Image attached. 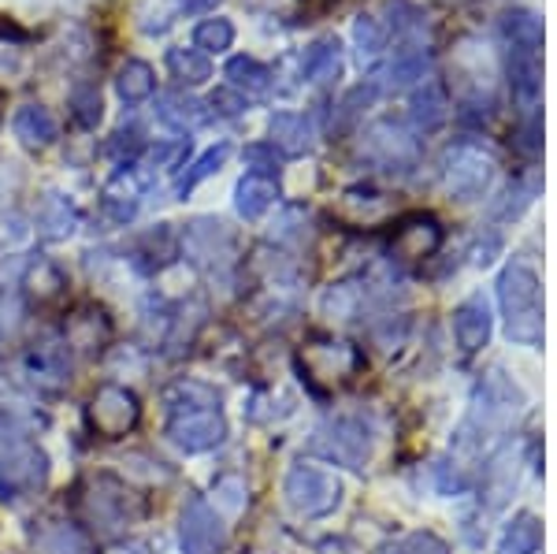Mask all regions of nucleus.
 Wrapping results in <instances>:
<instances>
[{"label":"nucleus","mask_w":557,"mask_h":554,"mask_svg":"<svg viewBox=\"0 0 557 554\" xmlns=\"http://www.w3.org/2000/svg\"><path fill=\"white\" fill-rule=\"evenodd\" d=\"M391 554H446V543L435 532H409L394 543Z\"/></svg>","instance_id":"obj_36"},{"label":"nucleus","mask_w":557,"mask_h":554,"mask_svg":"<svg viewBox=\"0 0 557 554\" xmlns=\"http://www.w3.org/2000/svg\"><path fill=\"white\" fill-rule=\"evenodd\" d=\"M178 4H183L186 12H212L220 0H178Z\"/></svg>","instance_id":"obj_45"},{"label":"nucleus","mask_w":557,"mask_h":554,"mask_svg":"<svg viewBox=\"0 0 557 554\" xmlns=\"http://www.w3.org/2000/svg\"><path fill=\"white\" fill-rule=\"evenodd\" d=\"M520 406H524V391H520L502 369L487 372L472 395L469 421H465L461 432H457V446H465V451H480L491 432H498V428H506L509 421H513V417L520 414Z\"/></svg>","instance_id":"obj_2"},{"label":"nucleus","mask_w":557,"mask_h":554,"mask_svg":"<svg viewBox=\"0 0 557 554\" xmlns=\"http://www.w3.org/2000/svg\"><path fill=\"white\" fill-rule=\"evenodd\" d=\"M30 291L38 294V298H57L60 287H64V272H60L52 261H38L30 268Z\"/></svg>","instance_id":"obj_34"},{"label":"nucleus","mask_w":557,"mask_h":554,"mask_svg":"<svg viewBox=\"0 0 557 554\" xmlns=\"http://www.w3.org/2000/svg\"><path fill=\"white\" fill-rule=\"evenodd\" d=\"M394 243H398V249L406 257H428L443 243V227L435 223V217H412L409 223H401Z\"/></svg>","instance_id":"obj_22"},{"label":"nucleus","mask_w":557,"mask_h":554,"mask_svg":"<svg viewBox=\"0 0 557 554\" xmlns=\"http://www.w3.org/2000/svg\"><path fill=\"white\" fill-rule=\"evenodd\" d=\"M12 131H15V138L23 141V146H30V149H45V146H52L57 141V115H52L45 104H23L20 112H15V120H12Z\"/></svg>","instance_id":"obj_16"},{"label":"nucleus","mask_w":557,"mask_h":554,"mask_svg":"<svg viewBox=\"0 0 557 554\" xmlns=\"http://www.w3.org/2000/svg\"><path fill=\"white\" fill-rule=\"evenodd\" d=\"M157 115L175 131H190L197 123H205V104L190 94H160L157 97Z\"/></svg>","instance_id":"obj_24"},{"label":"nucleus","mask_w":557,"mask_h":554,"mask_svg":"<svg viewBox=\"0 0 557 554\" xmlns=\"http://www.w3.org/2000/svg\"><path fill=\"white\" fill-rule=\"evenodd\" d=\"M23 421L12 414L8 406H0V451H15V446H23Z\"/></svg>","instance_id":"obj_39"},{"label":"nucleus","mask_w":557,"mask_h":554,"mask_svg":"<svg viewBox=\"0 0 557 554\" xmlns=\"http://www.w3.org/2000/svg\"><path fill=\"white\" fill-rule=\"evenodd\" d=\"M49 484V454L41 446H15L0 458V498L23 503Z\"/></svg>","instance_id":"obj_7"},{"label":"nucleus","mask_w":557,"mask_h":554,"mask_svg":"<svg viewBox=\"0 0 557 554\" xmlns=\"http://www.w3.org/2000/svg\"><path fill=\"white\" fill-rule=\"evenodd\" d=\"M435 488L443 491V495H461V491L469 488V477H465L457 461H438V466H435Z\"/></svg>","instance_id":"obj_37"},{"label":"nucleus","mask_w":557,"mask_h":554,"mask_svg":"<svg viewBox=\"0 0 557 554\" xmlns=\"http://www.w3.org/2000/svg\"><path fill=\"white\" fill-rule=\"evenodd\" d=\"M78 227V209L71 205L64 194H45L41 209H38V231L49 243H60L71 231Z\"/></svg>","instance_id":"obj_20"},{"label":"nucleus","mask_w":557,"mask_h":554,"mask_svg":"<svg viewBox=\"0 0 557 554\" xmlns=\"http://www.w3.org/2000/svg\"><path fill=\"white\" fill-rule=\"evenodd\" d=\"M215 503L227 506V514H238L242 506H246V484H242L238 477H223L220 484H215Z\"/></svg>","instance_id":"obj_38"},{"label":"nucleus","mask_w":557,"mask_h":554,"mask_svg":"<svg viewBox=\"0 0 557 554\" xmlns=\"http://www.w3.org/2000/svg\"><path fill=\"white\" fill-rule=\"evenodd\" d=\"M168 67L183 86H201L212 78V64L201 49H168Z\"/></svg>","instance_id":"obj_27"},{"label":"nucleus","mask_w":557,"mask_h":554,"mask_svg":"<svg viewBox=\"0 0 557 554\" xmlns=\"http://www.w3.org/2000/svg\"><path fill=\"white\" fill-rule=\"evenodd\" d=\"M23 372L34 387L64 391L71 383V343H60V338L34 343L30 350L23 354Z\"/></svg>","instance_id":"obj_11"},{"label":"nucleus","mask_w":557,"mask_h":554,"mask_svg":"<svg viewBox=\"0 0 557 554\" xmlns=\"http://www.w3.org/2000/svg\"><path fill=\"white\" fill-rule=\"evenodd\" d=\"M115 89H120V97L127 104L149 101L152 89H157V71H152L146 60H127V64L120 67V75H115Z\"/></svg>","instance_id":"obj_25"},{"label":"nucleus","mask_w":557,"mask_h":554,"mask_svg":"<svg viewBox=\"0 0 557 554\" xmlns=\"http://www.w3.org/2000/svg\"><path fill=\"white\" fill-rule=\"evenodd\" d=\"M123 149H127V157H134L141 149V127H138V123H131V127L115 131V138H112V146H108V153L123 157Z\"/></svg>","instance_id":"obj_40"},{"label":"nucleus","mask_w":557,"mask_h":554,"mask_svg":"<svg viewBox=\"0 0 557 554\" xmlns=\"http://www.w3.org/2000/svg\"><path fill=\"white\" fill-rule=\"evenodd\" d=\"M209 104H212V109L220 112V115H242V112L249 109V104H246V97H242L238 89H215Z\"/></svg>","instance_id":"obj_41"},{"label":"nucleus","mask_w":557,"mask_h":554,"mask_svg":"<svg viewBox=\"0 0 557 554\" xmlns=\"http://www.w3.org/2000/svg\"><path fill=\"white\" fill-rule=\"evenodd\" d=\"M409 115L420 131H435L446 120V97L435 83H428L424 89H417L409 101Z\"/></svg>","instance_id":"obj_29"},{"label":"nucleus","mask_w":557,"mask_h":554,"mask_svg":"<svg viewBox=\"0 0 557 554\" xmlns=\"http://www.w3.org/2000/svg\"><path fill=\"white\" fill-rule=\"evenodd\" d=\"M194 45L209 57V52H227L231 45H235V23L223 20V15H215V20H205L197 23L194 30Z\"/></svg>","instance_id":"obj_31"},{"label":"nucleus","mask_w":557,"mask_h":554,"mask_svg":"<svg viewBox=\"0 0 557 554\" xmlns=\"http://www.w3.org/2000/svg\"><path fill=\"white\" fill-rule=\"evenodd\" d=\"M323 309L335 312V317H349V312H354V291H349L346 283H343V287H335V291H327Z\"/></svg>","instance_id":"obj_42"},{"label":"nucleus","mask_w":557,"mask_h":554,"mask_svg":"<svg viewBox=\"0 0 557 554\" xmlns=\"http://www.w3.org/2000/svg\"><path fill=\"white\" fill-rule=\"evenodd\" d=\"M152 183V168L149 164H131V168H120L104 186V212L112 217L115 223H131L138 217V205H141V194L149 190Z\"/></svg>","instance_id":"obj_12"},{"label":"nucleus","mask_w":557,"mask_h":554,"mask_svg":"<svg viewBox=\"0 0 557 554\" xmlns=\"http://www.w3.org/2000/svg\"><path fill=\"white\" fill-rule=\"evenodd\" d=\"M178 543L183 554H223L227 551V525L215 506L205 503L201 495H190L178 517Z\"/></svg>","instance_id":"obj_8"},{"label":"nucleus","mask_w":557,"mask_h":554,"mask_svg":"<svg viewBox=\"0 0 557 554\" xmlns=\"http://www.w3.org/2000/svg\"><path fill=\"white\" fill-rule=\"evenodd\" d=\"M502 34L509 49H539L543 45V23L532 12H506L502 15Z\"/></svg>","instance_id":"obj_30"},{"label":"nucleus","mask_w":557,"mask_h":554,"mask_svg":"<svg viewBox=\"0 0 557 554\" xmlns=\"http://www.w3.org/2000/svg\"><path fill=\"white\" fill-rule=\"evenodd\" d=\"M172 414H168V435L178 451L186 454H205L215 451L227 440V421H223L220 398L201 383H178L168 398Z\"/></svg>","instance_id":"obj_1"},{"label":"nucleus","mask_w":557,"mask_h":554,"mask_svg":"<svg viewBox=\"0 0 557 554\" xmlns=\"http://www.w3.org/2000/svg\"><path fill=\"white\" fill-rule=\"evenodd\" d=\"M309 451L343 469H364V461L372 458V428L361 417H335L312 432Z\"/></svg>","instance_id":"obj_4"},{"label":"nucleus","mask_w":557,"mask_h":554,"mask_svg":"<svg viewBox=\"0 0 557 554\" xmlns=\"http://www.w3.org/2000/svg\"><path fill=\"white\" fill-rule=\"evenodd\" d=\"M141 417L138 395L120 383H104L94 398H89V424H94L97 435L104 440H123Z\"/></svg>","instance_id":"obj_9"},{"label":"nucleus","mask_w":557,"mask_h":554,"mask_svg":"<svg viewBox=\"0 0 557 554\" xmlns=\"http://www.w3.org/2000/svg\"><path fill=\"white\" fill-rule=\"evenodd\" d=\"M491 178H494L491 157H483L480 149H472V146H461L457 153H450V160H446V186H450V194L457 201L483 198Z\"/></svg>","instance_id":"obj_13"},{"label":"nucleus","mask_w":557,"mask_h":554,"mask_svg":"<svg viewBox=\"0 0 557 554\" xmlns=\"http://www.w3.org/2000/svg\"><path fill=\"white\" fill-rule=\"evenodd\" d=\"M375 94H380V89H375L372 83H361V86L349 89V94L343 97V104H338V123H343V127H349V123H354L357 115H361V109H368V104L375 101Z\"/></svg>","instance_id":"obj_35"},{"label":"nucleus","mask_w":557,"mask_h":554,"mask_svg":"<svg viewBox=\"0 0 557 554\" xmlns=\"http://www.w3.org/2000/svg\"><path fill=\"white\" fill-rule=\"evenodd\" d=\"M491 309H487V301L483 298H469V301H461V306L454 309V338H457V346H461L465 354H475V350H483L487 346V338H491Z\"/></svg>","instance_id":"obj_14"},{"label":"nucleus","mask_w":557,"mask_h":554,"mask_svg":"<svg viewBox=\"0 0 557 554\" xmlns=\"http://www.w3.org/2000/svg\"><path fill=\"white\" fill-rule=\"evenodd\" d=\"M498 306L506 320V335L520 346L543 343V298H539V275L528 264H509L498 275Z\"/></svg>","instance_id":"obj_3"},{"label":"nucleus","mask_w":557,"mask_h":554,"mask_svg":"<svg viewBox=\"0 0 557 554\" xmlns=\"http://www.w3.org/2000/svg\"><path fill=\"white\" fill-rule=\"evenodd\" d=\"M268 131H272V146L283 149L286 157H301L312 149V123L305 120L298 112H275L272 123H268Z\"/></svg>","instance_id":"obj_17"},{"label":"nucleus","mask_w":557,"mask_h":554,"mask_svg":"<svg viewBox=\"0 0 557 554\" xmlns=\"http://www.w3.org/2000/svg\"><path fill=\"white\" fill-rule=\"evenodd\" d=\"M354 38H357L361 57H375V52H383V45H386V26L375 20V15H361L354 26Z\"/></svg>","instance_id":"obj_33"},{"label":"nucleus","mask_w":557,"mask_h":554,"mask_svg":"<svg viewBox=\"0 0 557 554\" xmlns=\"http://www.w3.org/2000/svg\"><path fill=\"white\" fill-rule=\"evenodd\" d=\"M278 201V183L272 175H264V172H246L238 178V186H235V209H238V217H246V220H260L268 209Z\"/></svg>","instance_id":"obj_15"},{"label":"nucleus","mask_w":557,"mask_h":554,"mask_svg":"<svg viewBox=\"0 0 557 554\" xmlns=\"http://www.w3.org/2000/svg\"><path fill=\"white\" fill-rule=\"evenodd\" d=\"M86 517L94 521V529H101L104 535H115L131 525V491L120 484L115 477H97L89 484L86 495Z\"/></svg>","instance_id":"obj_10"},{"label":"nucleus","mask_w":557,"mask_h":554,"mask_svg":"<svg viewBox=\"0 0 557 554\" xmlns=\"http://www.w3.org/2000/svg\"><path fill=\"white\" fill-rule=\"evenodd\" d=\"M283 495H286V503H290V510L301 517H327L343 506V484H338L327 469L309 466V461L290 466Z\"/></svg>","instance_id":"obj_5"},{"label":"nucleus","mask_w":557,"mask_h":554,"mask_svg":"<svg viewBox=\"0 0 557 554\" xmlns=\"http://www.w3.org/2000/svg\"><path fill=\"white\" fill-rule=\"evenodd\" d=\"M539 49H509V83H513V94L520 97H535L539 94Z\"/></svg>","instance_id":"obj_28"},{"label":"nucleus","mask_w":557,"mask_h":554,"mask_svg":"<svg viewBox=\"0 0 557 554\" xmlns=\"http://www.w3.org/2000/svg\"><path fill=\"white\" fill-rule=\"evenodd\" d=\"M227 157H231V146H227V141H220V146L205 149V153L197 157L194 164L175 178V194H178V198H186V194H190L197 183H205V178H209V175L220 172V168L227 164Z\"/></svg>","instance_id":"obj_26"},{"label":"nucleus","mask_w":557,"mask_h":554,"mask_svg":"<svg viewBox=\"0 0 557 554\" xmlns=\"http://www.w3.org/2000/svg\"><path fill=\"white\" fill-rule=\"evenodd\" d=\"M223 75L231 78V89H238V94L264 97L268 89H272V71L253 57H231L227 67H223Z\"/></svg>","instance_id":"obj_23"},{"label":"nucleus","mask_w":557,"mask_h":554,"mask_svg":"<svg viewBox=\"0 0 557 554\" xmlns=\"http://www.w3.org/2000/svg\"><path fill=\"white\" fill-rule=\"evenodd\" d=\"M183 254L194 268H201L205 275H215L235 261V238H231L227 223L215 217H197L186 223L183 231Z\"/></svg>","instance_id":"obj_6"},{"label":"nucleus","mask_w":557,"mask_h":554,"mask_svg":"<svg viewBox=\"0 0 557 554\" xmlns=\"http://www.w3.org/2000/svg\"><path fill=\"white\" fill-rule=\"evenodd\" d=\"M67 104H71V112H75V120L83 123L86 131H94L97 123H101V115H104L101 89H97L94 83H83V86H75V89H71Z\"/></svg>","instance_id":"obj_32"},{"label":"nucleus","mask_w":557,"mask_h":554,"mask_svg":"<svg viewBox=\"0 0 557 554\" xmlns=\"http://www.w3.org/2000/svg\"><path fill=\"white\" fill-rule=\"evenodd\" d=\"M539 547H543V521L528 510L513 514V521L498 535V554H539Z\"/></svg>","instance_id":"obj_19"},{"label":"nucleus","mask_w":557,"mask_h":554,"mask_svg":"<svg viewBox=\"0 0 557 554\" xmlns=\"http://www.w3.org/2000/svg\"><path fill=\"white\" fill-rule=\"evenodd\" d=\"M343 71V45L338 38H320L309 45V52L301 57V75L309 83H331Z\"/></svg>","instance_id":"obj_21"},{"label":"nucleus","mask_w":557,"mask_h":554,"mask_svg":"<svg viewBox=\"0 0 557 554\" xmlns=\"http://www.w3.org/2000/svg\"><path fill=\"white\" fill-rule=\"evenodd\" d=\"M15 306H4V301H0V343H4V335L12 332V324H15Z\"/></svg>","instance_id":"obj_44"},{"label":"nucleus","mask_w":557,"mask_h":554,"mask_svg":"<svg viewBox=\"0 0 557 554\" xmlns=\"http://www.w3.org/2000/svg\"><path fill=\"white\" fill-rule=\"evenodd\" d=\"M34 554H94V547L71 521H45L34 532Z\"/></svg>","instance_id":"obj_18"},{"label":"nucleus","mask_w":557,"mask_h":554,"mask_svg":"<svg viewBox=\"0 0 557 554\" xmlns=\"http://www.w3.org/2000/svg\"><path fill=\"white\" fill-rule=\"evenodd\" d=\"M0 41H26V30L0 15Z\"/></svg>","instance_id":"obj_43"}]
</instances>
